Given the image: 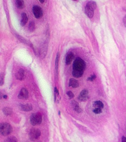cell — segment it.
<instances>
[{"instance_id": "1", "label": "cell", "mask_w": 126, "mask_h": 142, "mask_svg": "<svg viewBox=\"0 0 126 142\" xmlns=\"http://www.w3.org/2000/svg\"><path fill=\"white\" fill-rule=\"evenodd\" d=\"M86 64L83 60L80 58H76L73 64V76L78 78L82 76L86 68Z\"/></svg>"}, {"instance_id": "2", "label": "cell", "mask_w": 126, "mask_h": 142, "mask_svg": "<svg viewBox=\"0 0 126 142\" xmlns=\"http://www.w3.org/2000/svg\"><path fill=\"white\" fill-rule=\"evenodd\" d=\"M13 128L9 124L7 123H1L0 125L1 134L4 136L8 135L12 133Z\"/></svg>"}, {"instance_id": "3", "label": "cell", "mask_w": 126, "mask_h": 142, "mask_svg": "<svg viewBox=\"0 0 126 142\" xmlns=\"http://www.w3.org/2000/svg\"><path fill=\"white\" fill-rule=\"evenodd\" d=\"M42 116L39 112L32 114L30 117V121L32 126L39 125L42 121Z\"/></svg>"}, {"instance_id": "4", "label": "cell", "mask_w": 126, "mask_h": 142, "mask_svg": "<svg viewBox=\"0 0 126 142\" xmlns=\"http://www.w3.org/2000/svg\"><path fill=\"white\" fill-rule=\"evenodd\" d=\"M41 134V131L39 129L33 128L30 130L29 133V137L31 140L34 141L38 139Z\"/></svg>"}, {"instance_id": "5", "label": "cell", "mask_w": 126, "mask_h": 142, "mask_svg": "<svg viewBox=\"0 0 126 142\" xmlns=\"http://www.w3.org/2000/svg\"><path fill=\"white\" fill-rule=\"evenodd\" d=\"M32 11L34 16L36 19H40L42 17L43 15V10L39 6L37 5L33 6L32 7Z\"/></svg>"}, {"instance_id": "6", "label": "cell", "mask_w": 126, "mask_h": 142, "mask_svg": "<svg viewBox=\"0 0 126 142\" xmlns=\"http://www.w3.org/2000/svg\"><path fill=\"white\" fill-rule=\"evenodd\" d=\"M89 92L86 90H83L80 92L78 99L80 101H86L89 98Z\"/></svg>"}, {"instance_id": "7", "label": "cell", "mask_w": 126, "mask_h": 142, "mask_svg": "<svg viewBox=\"0 0 126 142\" xmlns=\"http://www.w3.org/2000/svg\"><path fill=\"white\" fill-rule=\"evenodd\" d=\"M18 97L20 99H27L29 97V92L25 88H22L18 95Z\"/></svg>"}, {"instance_id": "8", "label": "cell", "mask_w": 126, "mask_h": 142, "mask_svg": "<svg viewBox=\"0 0 126 142\" xmlns=\"http://www.w3.org/2000/svg\"><path fill=\"white\" fill-rule=\"evenodd\" d=\"M47 44L46 42H45L42 45H41L39 51V55L41 58H44L45 57L47 52Z\"/></svg>"}, {"instance_id": "9", "label": "cell", "mask_w": 126, "mask_h": 142, "mask_svg": "<svg viewBox=\"0 0 126 142\" xmlns=\"http://www.w3.org/2000/svg\"><path fill=\"white\" fill-rule=\"evenodd\" d=\"M71 105H72L74 110L77 113H80L82 112V109L80 108L79 103L76 101L75 100L72 101L71 102Z\"/></svg>"}, {"instance_id": "10", "label": "cell", "mask_w": 126, "mask_h": 142, "mask_svg": "<svg viewBox=\"0 0 126 142\" xmlns=\"http://www.w3.org/2000/svg\"><path fill=\"white\" fill-rule=\"evenodd\" d=\"M20 108L22 111L25 112H29L32 109V106L30 104H27L25 105L21 104L20 105Z\"/></svg>"}, {"instance_id": "11", "label": "cell", "mask_w": 126, "mask_h": 142, "mask_svg": "<svg viewBox=\"0 0 126 142\" xmlns=\"http://www.w3.org/2000/svg\"><path fill=\"white\" fill-rule=\"evenodd\" d=\"M85 14L89 18L93 17L94 14V10L86 6L85 7Z\"/></svg>"}, {"instance_id": "12", "label": "cell", "mask_w": 126, "mask_h": 142, "mask_svg": "<svg viewBox=\"0 0 126 142\" xmlns=\"http://www.w3.org/2000/svg\"><path fill=\"white\" fill-rule=\"evenodd\" d=\"M15 76L17 79L20 80H22L25 76V71L22 69H20L18 72L16 74Z\"/></svg>"}, {"instance_id": "13", "label": "cell", "mask_w": 126, "mask_h": 142, "mask_svg": "<svg viewBox=\"0 0 126 142\" xmlns=\"http://www.w3.org/2000/svg\"><path fill=\"white\" fill-rule=\"evenodd\" d=\"M74 58V55L72 52H70L67 55L66 58V64L68 65L70 64L73 60Z\"/></svg>"}, {"instance_id": "14", "label": "cell", "mask_w": 126, "mask_h": 142, "mask_svg": "<svg viewBox=\"0 0 126 142\" xmlns=\"http://www.w3.org/2000/svg\"><path fill=\"white\" fill-rule=\"evenodd\" d=\"M69 86L73 88H77L79 86V82L76 80L74 78H71L69 81Z\"/></svg>"}, {"instance_id": "15", "label": "cell", "mask_w": 126, "mask_h": 142, "mask_svg": "<svg viewBox=\"0 0 126 142\" xmlns=\"http://www.w3.org/2000/svg\"><path fill=\"white\" fill-rule=\"evenodd\" d=\"M22 18L20 21V25L22 26L25 25L28 21V19L27 15L25 13H23L22 14Z\"/></svg>"}, {"instance_id": "16", "label": "cell", "mask_w": 126, "mask_h": 142, "mask_svg": "<svg viewBox=\"0 0 126 142\" xmlns=\"http://www.w3.org/2000/svg\"><path fill=\"white\" fill-rule=\"evenodd\" d=\"M86 6L95 10L97 7V4H96V2H95L94 1H89L86 4Z\"/></svg>"}, {"instance_id": "17", "label": "cell", "mask_w": 126, "mask_h": 142, "mask_svg": "<svg viewBox=\"0 0 126 142\" xmlns=\"http://www.w3.org/2000/svg\"><path fill=\"white\" fill-rule=\"evenodd\" d=\"M3 113L6 116H7L10 115L13 113V110L11 108L7 107L4 108L3 109Z\"/></svg>"}, {"instance_id": "18", "label": "cell", "mask_w": 126, "mask_h": 142, "mask_svg": "<svg viewBox=\"0 0 126 142\" xmlns=\"http://www.w3.org/2000/svg\"><path fill=\"white\" fill-rule=\"evenodd\" d=\"M15 4L17 7L19 9H23L25 7L24 1L22 0H17L16 1Z\"/></svg>"}, {"instance_id": "19", "label": "cell", "mask_w": 126, "mask_h": 142, "mask_svg": "<svg viewBox=\"0 0 126 142\" xmlns=\"http://www.w3.org/2000/svg\"><path fill=\"white\" fill-rule=\"evenodd\" d=\"M93 105L95 107H96V108H104V104L102 103V102L100 101H95L93 104Z\"/></svg>"}, {"instance_id": "20", "label": "cell", "mask_w": 126, "mask_h": 142, "mask_svg": "<svg viewBox=\"0 0 126 142\" xmlns=\"http://www.w3.org/2000/svg\"><path fill=\"white\" fill-rule=\"evenodd\" d=\"M6 142H17V139L15 137L12 136L7 137L5 141Z\"/></svg>"}, {"instance_id": "21", "label": "cell", "mask_w": 126, "mask_h": 142, "mask_svg": "<svg viewBox=\"0 0 126 142\" xmlns=\"http://www.w3.org/2000/svg\"><path fill=\"white\" fill-rule=\"evenodd\" d=\"M35 29V25L34 22H31L29 25V30L31 32H32Z\"/></svg>"}, {"instance_id": "22", "label": "cell", "mask_w": 126, "mask_h": 142, "mask_svg": "<svg viewBox=\"0 0 126 142\" xmlns=\"http://www.w3.org/2000/svg\"><path fill=\"white\" fill-rule=\"evenodd\" d=\"M60 55L59 53H57L56 56V60L55 61V68L56 71H57L58 69V64H59V60Z\"/></svg>"}, {"instance_id": "23", "label": "cell", "mask_w": 126, "mask_h": 142, "mask_svg": "<svg viewBox=\"0 0 126 142\" xmlns=\"http://www.w3.org/2000/svg\"><path fill=\"white\" fill-rule=\"evenodd\" d=\"M93 112L96 114H99L102 112L101 108H96L93 110Z\"/></svg>"}, {"instance_id": "24", "label": "cell", "mask_w": 126, "mask_h": 142, "mask_svg": "<svg viewBox=\"0 0 126 142\" xmlns=\"http://www.w3.org/2000/svg\"><path fill=\"white\" fill-rule=\"evenodd\" d=\"M96 78V76L95 75H92L90 77H88V79H87V80L89 81H91V82H92V81H94Z\"/></svg>"}, {"instance_id": "25", "label": "cell", "mask_w": 126, "mask_h": 142, "mask_svg": "<svg viewBox=\"0 0 126 142\" xmlns=\"http://www.w3.org/2000/svg\"><path fill=\"white\" fill-rule=\"evenodd\" d=\"M67 94L70 99L74 97V94H73V93L71 91H68L67 92Z\"/></svg>"}, {"instance_id": "26", "label": "cell", "mask_w": 126, "mask_h": 142, "mask_svg": "<svg viewBox=\"0 0 126 142\" xmlns=\"http://www.w3.org/2000/svg\"><path fill=\"white\" fill-rule=\"evenodd\" d=\"M3 75L2 74H1L0 76V85L1 86L4 83V78Z\"/></svg>"}, {"instance_id": "27", "label": "cell", "mask_w": 126, "mask_h": 142, "mask_svg": "<svg viewBox=\"0 0 126 142\" xmlns=\"http://www.w3.org/2000/svg\"><path fill=\"white\" fill-rule=\"evenodd\" d=\"M123 21L124 25V26L126 28V14L123 18Z\"/></svg>"}, {"instance_id": "28", "label": "cell", "mask_w": 126, "mask_h": 142, "mask_svg": "<svg viewBox=\"0 0 126 142\" xmlns=\"http://www.w3.org/2000/svg\"><path fill=\"white\" fill-rule=\"evenodd\" d=\"M54 93H55V95H56V94H57L58 95H59V91H58V90L57 89V88H56V87H55V88H54Z\"/></svg>"}, {"instance_id": "29", "label": "cell", "mask_w": 126, "mask_h": 142, "mask_svg": "<svg viewBox=\"0 0 126 142\" xmlns=\"http://www.w3.org/2000/svg\"><path fill=\"white\" fill-rule=\"evenodd\" d=\"M122 142H126V137L124 136H123L122 137Z\"/></svg>"}, {"instance_id": "30", "label": "cell", "mask_w": 126, "mask_h": 142, "mask_svg": "<svg viewBox=\"0 0 126 142\" xmlns=\"http://www.w3.org/2000/svg\"><path fill=\"white\" fill-rule=\"evenodd\" d=\"M7 96L6 95H5L4 96H3V98L5 99H7Z\"/></svg>"}, {"instance_id": "31", "label": "cell", "mask_w": 126, "mask_h": 142, "mask_svg": "<svg viewBox=\"0 0 126 142\" xmlns=\"http://www.w3.org/2000/svg\"><path fill=\"white\" fill-rule=\"evenodd\" d=\"M39 2H40V3H44V2L45 1L44 0H39Z\"/></svg>"}]
</instances>
